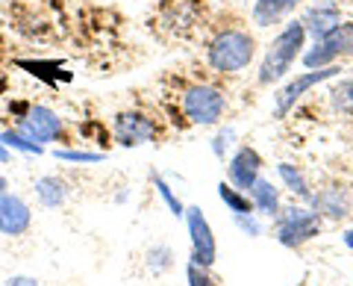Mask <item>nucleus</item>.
Here are the masks:
<instances>
[{"instance_id":"nucleus-1","label":"nucleus","mask_w":353,"mask_h":286,"mask_svg":"<svg viewBox=\"0 0 353 286\" xmlns=\"http://www.w3.org/2000/svg\"><path fill=\"white\" fill-rule=\"evenodd\" d=\"M303 39H306V30L303 24H289L277 39L271 41L268 53L262 59V68H259V83L268 86V83H277L280 77H285V71L292 68V62L297 59V53L303 48Z\"/></svg>"},{"instance_id":"nucleus-2","label":"nucleus","mask_w":353,"mask_h":286,"mask_svg":"<svg viewBox=\"0 0 353 286\" xmlns=\"http://www.w3.org/2000/svg\"><path fill=\"white\" fill-rule=\"evenodd\" d=\"M253 59V39L241 30H227L209 48V65L221 74H233L248 68Z\"/></svg>"},{"instance_id":"nucleus-3","label":"nucleus","mask_w":353,"mask_h":286,"mask_svg":"<svg viewBox=\"0 0 353 286\" xmlns=\"http://www.w3.org/2000/svg\"><path fill=\"white\" fill-rule=\"evenodd\" d=\"M318 227H321V216L318 213L306 210V207H292V210H285L280 216L277 236L283 245L297 248V245H303L306 239H312L318 233Z\"/></svg>"},{"instance_id":"nucleus-4","label":"nucleus","mask_w":353,"mask_h":286,"mask_svg":"<svg viewBox=\"0 0 353 286\" xmlns=\"http://www.w3.org/2000/svg\"><path fill=\"white\" fill-rule=\"evenodd\" d=\"M183 106L194 124H215L224 113V95L212 86H192L183 97Z\"/></svg>"},{"instance_id":"nucleus-5","label":"nucleus","mask_w":353,"mask_h":286,"mask_svg":"<svg viewBox=\"0 0 353 286\" xmlns=\"http://www.w3.org/2000/svg\"><path fill=\"white\" fill-rule=\"evenodd\" d=\"M185 222H189V236H192V263L209 269L215 263V236H212V227H209L206 216L197 210V207H189V210H185Z\"/></svg>"},{"instance_id":"nucleus-6","label":"nucleus","mask_w":353,"mask_h":286,"mask_svg":"<svg viewBox=\"0 0 353 286\" xmlns=\"http://www.w3.org/2000/svg\"><path fill=\"white\" fill-rule=\"evenodd\" d=\"M339 74V68H318V71H309V74H301V77H294V80L285 86V89L277 95V118H285V113L301 101V97L312 89V86H318V83H324V80H330V77H336Z\"/></svg>"},{"instance_id":"nucleus-7","label":"nucleus","mask_w":353,"mask_h":286,"mask_svg":"<svg viewBox=\"0 0 353 286\" xmlns=\"http://www.w3.org/2000/svg\"><path fill=\"white\" fill-rule=\"evenodd\" d=\"M62 130V121L57 118V113H50L48 106H32L27 118H21L18 133L30 139V142H50Z\"/></svg>"},{"instance_id":"nucleus-8","label":"nucleus","mask_w":353,"mask_h":286,"mask_svg":"<svg viewBox=\"0 0 353 286\" xmlns=\"http://www.w3.org/2000/svg\"><path fill=\"white\" fill-rule=\"evenodd\" d=\"M30 207L21 201L18 195H3L0 198V233L6 236H21L30 227Z\"/></svg>"},{"instance_id":"nucleus-9","label":"nucleus","mask_w":353,"mask_h":286,"mask_svg":"<svg viewBox=\"0 0 353 286\" xmlns=\"http://www.w3.org/2000/svg\"><path fill=\"white\" fill-rule=\"evenodd\" d=\"M259 169H262V157L253 148H241L233 160H230V180H233L239 189H250L253 183L259 180Z\"/></svg>"},{"instance_id":"nucleus-10","label":"nucleus","mask_w":353,"mask_h":286,"mask_svg":"<svg viewBox=\"0 0 353 286\" xmlns=\"http://www.w3.org/2000/svg\"><path fill=\"white\" fill-rule=\"evenodd\" d=\"M153 121L145 118V115H139V113H124V115H118V124H115V136L121 145H141V142H148L153 139Z\"/></svg>"},{"instance_id":"nucleus-11","label":"nucleus","mask_w":353,"mask_h":286,"mask_svg":"<svg viewBox=\"0 0 353 286\" xmlns=\"http://www.w3.org/2000/svg\"><path fill=\"white\" fill-rule=\"evenodd\" d=\"M303 30L312 36L315 41H321L327 32H333L339 24H341V12L333 6V3H324V6H312L306 12V21H301Z\"/></svg>"},{"instance_id":"nucleus-12","label":"nucleus","mask_w":353,"mask_h":286,"mask_svg":"<svg viewBox=\"0 0 353 286\" xmlns=\"http://www.w3.org/2000/svg\"><path fill=\"white\" fill-rule=\"evenodd\" d=\"M250 201H253V210H259L265 216H277L280 213V192L274 189L271 180H256L250 186Z\"/></svg>"},{"instance_id":"nucleus-13","label":"nucleus","mask_w":353,"mask_h":286,"mask_svg":"<svg viewBox=\"0 0 353 286\" xmlns=\"http://www.w3.org/2000/svg\"><path fill=\"white\" fill-rule=\"evenodd\" d=\"M297 3H301V0H256V6H253V21H256L259 27H268L274 21H280L285 12H292Z\"/></svg>"},{"instance_id":"nucleus-14","label":"nucleus","mask_w":353,"mask_h":286,"mask_svg":"<svg viewBox=\"0 0 353 286\" xmlns=\"http://www.w3.org/2000/svg\"><path fill=\"white\" fill-rule=\"evenodd\" d=\"M321 41L333 50V57H350L353 53V24H339L333 32H327Z\"/></svg>"},{"instance_id":"nucleus-15","label":"nucleus","mask_w":353,"mask_h":286,"mask_svg":"<svg viewBox=\"0 0 353 286\" xmlns=\"http://www.w3.org/2000/svg\"><path fill=\"white\" fill-rule=\"evenodd\" d=\"M36 195L44 207H59L65 201V195H68V189H65V183L59 178H41L36 183Z\"/></svg>"},{"instance_id":"nucleus-16","label":"nucleus","mask_w":353,"mask_h":286,"mask_svg":"<svg viewBox=\"0 0 353 286\" xmlns=\"http://www.w3.org/2000/svg\"><path fill=\"white\" fill-rule=\"evenodd\" d=\"M315 207H318L321 213L333 216V218L347 216V198L341 195V189H324L321 195L315 198Z\"/></svg>"},{"instance_id":"nucleus-17","label":"nucleus","mask_w":353,"mask_h":286,"mask_svg":"<svg viewBox=\"0 0 353 286\" xmlns=\"http://www.w3.org/2000/svg\"><path fill=\"white\" fill-rule=\"evenodd\" d=\"M218 195H221V201H224L230 210H233L236 216H248V213H253V201L248 195H241V192H236L233 186H227V183H221L218 186Z\"/></svg>"},{"instance_id":"nucleus-18","label":"nucleus","mask_w":353,"mask_h":286,"mask_svg":"<svg viewBox=\"0 0 353 286\" xmlns=\"http://www.w3.org/2000/svg\"><path fill=\"white\" fill-rule=\"evenodd\" d=\"M333 59H336L333 50H330L324 41H315V48L303 57V62L309 65V68H330V62H333Z\"/></svg>"},{"instance_id":"nucleus-19","label":"nucleus","mask_w":353,"mask_h":286,"mask_svg":"<svg viewBox=\"0 0 353 286\" xmlns=\"http://www.w3.org/2000/svg\"><path fill=\"white\" fill-rule=\"evenodd\" d=\"M280 178L289 183L292 192H297L301 198H309V186H306V180H303V174L297 171V169H292L289 162H283V166H280Z\"/></svg>"},{"instance_id":"nucleus-20","label":"nucleus","mask_w":353,"mask_h":286,"mask_svg":"<svg viewBox=\"0 0 353 286\" xmlns=\"http://www.w3.org/2000/svg\"><path fill=\"white\" fill-rule=\"evenodd\" d=\"M0 142L9 148H18V151H27V153H41V145H36V142L24 139L21 133H0Z\"/></svg>"},{"instance_id":"nucleus-21","label":"nucleus","mask_w":353,"mask_h":286,"mask_svg":"<svg viewBox=\"0 0 353 286\" xmlns=\"http://www.w3.org/2000/svg\"><path fill=\"white\" fill-rule=\"evenodd\" d=\"M157 189H159V195L165 198V204H168V207H171V213H174V216H185V210H183V204H180V201H176V198H174V192L168 189V183H165L162 178H157Z\"/></svg>"},{"instance_id":"nucleus-22","label":"nucleus","mask_w":353,"mask_h":286,"mask_svg":"<svg viewBox=\"0 0 353 286\" xmlns=\"http://www.w3.org/2000/svg\"><path fill=\"white\" fill-rule=\"evenodd\" d=\"M336 106L339 109H353V80L341 83L336 89Z\"/></svg>"},{"instance_id":"nucleus-23","label":"nucleus","mask_w":353,"mask_h":286,"mask_svg":"<svg viewBox=\"0 0 353 286\" xmlns=\"http://www.w3.org/2000/svg\"><path fill=\"white\" fill-rule=\"evenodd\" d=\"M189 286H215V280L209 278L203 266L192 263V266H189Z\"/></svg>"},{"instance_id":"nucleus-24","label":"nucleus","mask_w":353,"mask_h":286,"mask_svg":"<svg viewBox=\"0 0 353 286\" xmlns=\"http://www.w3.org/2000/svg\"><path fill=\"white\" fill-rule=\"evenodd\" d=\"M59 160H71V162H97L101 153H85V151H59Z\"/></svg>"},{"instance_id":"nucleus-25","label":"nucleus","mask_w":353,"mask_h":286,"mask_svg":"<svg viewBox=\"0 0 353 286\" xmlns=\"http://www.w3.org/2000/svg\"><path fill=\"white\" fill-rule=\"evenodd\" d=\"M3 286H39L36 278H24V274H18V278H9Z\"/></svg>"},{"instance_id":"nucleus-26","label":"nucleus","mask_w":353,"mask_h":286,"mask_svg":"<svg viewBox=\"0 0 353 286\" xmlns=\"http://www.w3.org/2000/svg\"><path fill=\"white\" fill-rule=\"evenodd\" d=\"M345 245L353 248V230H347V233H345Z\"/></svg>"},{"instance_id":"nucleus-27","label":"nucleus","mask_w":353,"mask_h":286,"mask_svg":"<svg viewBox=\"0 0 353 286\" xmlns=\"http://www.w3.org/2000/svg\"><path fill=\"white\" fill-rule=\"evenodd\" d=\"M3 195H6V180L0 178V198H3Z\"/></svg>"},{"instance_id":"nucleus-28","label":"nucleus","mask_w":353,"mask_h":286,"mask_svg":"<svg viewBox=\"0 0 353 286\" xmlns=\"http://www.w3.org/2000/svg\"><path fill=\"white\" fill-rule=\"evenodd\" d=\"M9 160V153H6V148H0V162H6Z\"/></svg>"}]
</instances>
